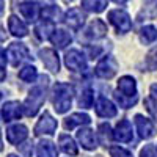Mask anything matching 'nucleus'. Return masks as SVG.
I'll return each instance as SVG.
<instances>
[{
  "label": "nucleus",
  "instance_id": "nucleus-19",
  "mask_svg": "<svg viewBox=\"0 0 157 157\" xmlns=\"http://www.w3.org/2000/svg\"><path fill=\"white\" fill-rule=\"evenodd\" d=\"M8 29L11 32L13 36H16V38H24V36H27L29 35V27H27V24H25L24 21H21L17 16L14 14H11L8 17Z\"/></svg>",
  "mask_w": 157,
  "mask_h": 157
},
{
  "label": "nucleus",
  "instance_id": "nucleus-7",
  "mask_svg": "<svg viewBox=\"0 0 157 157\" xmlns=\"http://www.w3.org/2000/svg\"><path fill=\"white\" fill-rule=\"evenodd\" d=\"M57 120L52 116L49 112H44L41 116H39L38 123L33 127V134L35 137H41V135H54L57 130Z\"/></svg>",
  "mask_w": 157,
  "mask_h": 157
},
{
  "label": "nucleus",
  "instance_id": "nucleus-9",
  "mask_svg": "<svg viewBox=\"0 0 157 157\" xmlns=\"http://www.w3.org/2000/svg\"><path fill=\"white\" fill-rule=\"evenodd\" d=\"M17 8H19V13L22 14V17L30 24L36 22L39 17H41L43 6L38 2H21L17 5Z\"/></svg>",
  "mask_w": 157,
  "mask_h": 157
},
{
  "label": "nucleus",
  "instance_id": "nucleus-29",
  "mask_svg": "<svg viewBox=\"0 0 157 157\" xmlns=\"http://www.w3.org/2000/svg\"><path fill=\"white\" fill-rule=\"evenodd\" d=\"M138 21L145 19H155L157 17V2H146L138 13Z\"/></svg>",
  "mask_w": 157,
  "mask_h": 157
},
{
  "label": "nucleus",
  "instance_id": "nucleus-4",
  "mask_svg": "<svg viewBox=\"0 0 157 157\" xmlns=\"http://www.w3.org/2000/svg\"><path fill=\"white\" fill-rule=\"evenodd\" d=\"M64 64L66 68L72 72H80L85 74L88 71V63L85 58V54L77 49H69L66 54H64Z\"/></svg>",
  "mask_w": 157,
  "mask_h": 157
},
{
  "label": "nucleus",
  "instance_id": "nucleus-20",
  "mask_svg": "<svg viewBox=\"0 0 157 157\" xmlns=\"http://www.w3.org/2000/svg\"><path fill=\"white\" fill-rule=\"evenodd\" d=\"M55 24L50 21H41L39 24H36L35 27V35L39 41H47V39L52 38V35L55 33Z\"/></svg>",
  "mask_w": 157,
  "mask_h": 157
},
{
  "label": "nucleus",
  "instance_id": "nucleus-17",
  "mask_svg": "<svg viewBox=\"0 0 157 157\" xmlns=\"http://www.w3.org/2000/svg\"><path fill=\"white\" fill-rule=\"evenodd\" d=\"M118 93L126 96V98H138V93H137V82L132 75H123L120 77L118 80Z\"/></svg>",
  "mask_w": 157,
  "mask_h": 157
},
{
  "label": "nucleus",
  "instance_id": "nucleus-27",
  "mask_svg": "<svg viewBox=\"0 0 157 157\" xmlns=\"http://www.w3.org/2000/svg\"><path fill=\"white\" fill-rule=\"evenodd\" d=\"M77 104L80 109H91L94 104V94H93V90L91 86H85L80 94H78V99H77Z\"/></svg>",
  "mask_w": 157,
  "mask_h": 157
},
{
  "label": "nucleus",
  "instance_id": "nucleus-41",
  "mask_svg": "<svg viewBox=\"0 0 157 157\" xmlns=\"http://www.w3.org/2000/svg\"><path fill=\"white\" fill-rule=\"evenodd\" d=\"M6 157H19V155H16V154H8Z\"/></svg>",
  "mask_w": 157,
  "mask_h": 157
},
{
  "label": "nucleus",
  "instance_id": "nucleus-32",
  "mask_svg": "<svg viewBox=\"0 0 157 157\" xmlns=\"http://www.w3.org/2000/svg\"><path fill=\"white\" fill-rule=\"evenodd\" d=\"M19 78L22 82H27V83H32L38 78V72H36V68L32 66V64H27L24 66L21 71H19Z\"/></svg>",
  "mask_w": 157,
  "mask_h": 157
},
{
  "label": "nucleus",
  "instance_id": "nucleus-37",
  "mask_svg": "<svg viewBox=\"0 0 157 157\" xmlns=\"http://www.w3.org/2000/svg\"><path fill=\"white\" fill-rule=\"evenodd\" d=\"M140 157H157V151L154 145H145V148H141Z\"/></svg>",
  "mask_w": 157,
  "mask_h": 157
},
{
  "label": "nucleus",
  "instance_id": "nucleus-15",
  "mask_svg": "<svg viewBox=\"0 0 157 157\" xmlns=\"http://www.w3.org/2000/svg\"><path fill=\"white\" fill-rule=\"evenodd\" d=\"M85 14L82 13L80 8H69L66 11V14L63 16V22L68 25L69 29H72L74 32H78L82 27H83V24H85Z\"/></svg>",
  "mask_w": 157,
  "mask_h": 157
},
{
  "label": "nucleus",
  "instance_id": "nucleus-1",
  "mask_svg": "<svg viewBox=\"0 0 157 157\" xmlns=\"http://www.w3.org/2000/svg\"><path fill=\"white\" fill-rule=\"evenodd\" d=\"M47 86H49V77L44 75V74L39 75L38 82H35V85L29 91V96L24 101V113H25V116L33 118L39 112V109L43 107V104L46 101Z\"/></svg>",
  "mask_w": 157,
  "mask_h": 157
},
{
  "label": "nucleus",
  "instance_id": "nucleus-21",
  "mask_svg": "<svg viewBox=\"0 0 157 157\" xmlns=\"http://www.w3.org/2000/svg\"><path fill=\"white\" fill-rule=\"evenodd\" d=\"M50 41H52V44H54L57 49H66V47L72 43V36H71V33H69L68 30L57 29L55 33L52 35Z\"/></svg>",
  "mask_w": 157,
  "mask_h": 157
},
{
  "label": "nucleus",
  "instance_id": "nucleus-30",
  "mask_svg": "<svg viewBox=\"0 0 157 157\" xmlns=\"http://www.w3.org/2000/svg\"><path fill=\"white\" fill-rule=\"evenodd\" d=\"M140 68H141L140 71H155L157 69V47H154L148 52V55Z\"/></svg>",
  "mask_w": 157,
  "mask_h": 157
},
{
  "label": "nucleus",
  "instance_id": "nucleus-12",
  "mask_svg": "<svg viewBox=\"0 0 157 157\" xmlns=\"http://www.w3.org/2000/svg\"><path fill=\"white\" fill-rule=\"evenodd\" d=\"M134 121H135L137 132H138L140 138L149 140L151 137L155 135V126H154V123L149 120V118H146V116H143V115L138 113V115H135Z\"/></svg>",
  "mask_w": 157,
  "mask_h": 157
},
{
  "label": "nucleus",
  "instance_id": "nucleus-38",
  "mask_svg": "<svg viewBox=\"0 0 157 157\" xmlns=\"http://www.w3.org/2000/svg\"><path fill=\"white\" fill-rule=\"evenodd\" d=\"M86 52H88V57L90 58H96L102 52V47L101 46H86Z\"/></svg>",
  "mask_w": 157,
  "mask_h": 157
},
{
  "label": "nucleus",
  "instance_id": "nucleus-22",
  "mask_svg": "<svg viewBox=\"0 0 157 157\" xmlns=\"http://www.w3.org/2000/svg\"><path fill=\"white\" fill-rule=\"evenodd\" d=\"M90 123H91L90 115H86V113H72L68 118H64L63 126H64V129H69L71 130V129H74L77 126H86Z\"/></svg>",
  "mask_w": 157,
  "mask_h": 157
},
{
  "label": "nucleus",
  "instance_id": "nucleus-3",
  "mask_svg": "<svg viewBox=\"0 0 157 157\" xmlns=\"http://www.w3.org/2000/svg\"><path fill=\"white\" fill-rule=\"evenodd\" d=\"M107 19L115 27L116 33H120V35H126L127 32L132 30V19H130L129 13L124 10H120V8L110 10L107 14Z\"/></svg>",
  "mask_w": 157,
  "mask_h": 157
},
{
  "label": "nucleus",
  "instance_id": "nucleus-6",
  "mask_svg": "<svg viewBox=\"0 0 157 157\" xmlns=\"http://www.w3.org/2000/svg\"><path fill=\"white\" fill-rule=\"evenodd\" d=\"M116 72H118V61L113 55H105L104 58H101L94 68L96 77L104 78V80H110L112 77H115Z\"/></svg>",
  "mask_w": 157,
  "mask_h": 157
},
{
  "label": "nucleus",
  "instance_id": "nucleus-36",
  "mask_svg": "<svg viewBox=\"0 0 157 157\" xmlns=\"http://www.w3.org/2000/svg\"><path fill=\"white\" fill-rule=\"evenodd\" d=\"M17 151L24 157H32L33 155V143L32 141H24L22 145L17 146Z\"/></svg>",
  "mask_w": 157,
  "mask_h": 157
},
{
  "label": "nucleus",
  "instance_id": "nucleus-26",
  "mask_svg": "<svg viewBox=\"0 0 157 157\" xmlns=\"http://www.w3.org/2000/svg\"><path fill=\"white\" fill-rule=\"evenodd\" d=\"M41 19L43 21H50V22H57L61 19V10L54 5V3H50V5H44L43 6V11H41Z\"/></svg>",
  "mask_w": 157,
  "mask_h": 157
},
{
  "label": "nucleus",
  "instance_id": "nucleus-28",
  "mask_svg": "<svg viewBox=\"0 0 157 157\" xmlns=\"http://www.w3.org/2000/svg\"><path fill=\"white\" fill-rule=\"evenodd\" d=\"M98 138L101 141V145H104V146L110 145V141L113 140V130H112L109 123L99 124V127H98Z\"/></svg>",
  "mask_w": 157,
  "mask_h": 157
},
{
  "label": "nucleus",
  "instance_id": "nucleus-40",
  "mask_svg": "<svg viewBox=\"0 0 157 157\" xmlns=\"http://www.w3.org/2000/svg\"><path fill=\"white\" fill-rule=\"evenodd\" d=\"M151 94H152L154 99H157V83L151 85Z\"/></svg>",
  "mask_w": 157,
  "mask_h": 157
},
{
  "label": "nucleus",
  "instance_id": "nucleus-16",
  "mask_svg": "<svg viewBox=\"0 0 157 157\" xmlns=\"http://www.w3.org/2000/svg\"><path fill=\"white\" fill-rule=\"evenodd\" d=\"M77 140L82 145L83 149L86 151H94L98 148V138L93 129L90 127H82L77 130Z\"/></svg>",
  "mask_w": 157,
  "mask_h": 157
},
{
  "label": "nucleus",
  "instance_id": "nucleus-5",
  "mask_svg": "<svg viewBox=\"0 0 157 157\" xmlns=\"http://www.w3.org/2000/svg\"><path fill=\"white\" fill-rule=\"evenodd\" d=\"M5 50H6V57H8L10 64L14 68H17L19 64H22L24 61H29L32 58L29 47L22 43H11Z\"/></svg>",
  "mask_w": 157,
  "mask_h": 157
},
{
  "label": "nucleus",
  "instance_id": "nucleus-14",
  "mask_svg": "<svg viewBox=\"0 0 157 157\" xmlns=\"http://www.w3.org/2000/svg\"><path fill=\"white\" fill-rule=\"evenodd\" d=\"M113 140L120 143H130L134 140V132H132V124L129 120H120L113 129Z\"/></svg>",
  "mask_w": 157,
  "mask_h": 157
},
{
  "label": "nucleus",
  "instance_id": "nucleus-11",
  "mask_svg": "<svg viewBox=\"0 0 157 157\" xmlns=\"http://www.w3.org/2000/svg\"><path fill=\"white\" fill-rule=\"evenodd\" d=\"M6 140L8 143H11V145H22V143L27 140L29 137V129L27 126H24V124H13L10 127H6Z\"/></svg>",
  "mask_w": 157,
  "mask_h": 157
},
{
  "label": "nucleus",
  "instance_id": "nucleus-25",
  "mask_svg": "<svg viewBox=\"0 0 157 157\" xmlns=\"http://www.w3.org/2000/svg\"><path fill=\"white\" fill-rule=\"evenodd\" d=\"M138 38L141 44H152L154 41H157V29L154 25H145V27H141L140 32H138Z\"/></svg>",
  "mask_w": 157,
  "mask_h": 157
},
{
  "label": "nucleus",
  "instance_id": "nucleus-18",
  "mask_svg": "<svg viewBox=\"0 0 157 157\" xmlns=\"http://www.w3.org/2000/svg\"><path fill=\"white\" fill-rule=\"evenodd\" d=\"M94 110H96L98 116H101V118H113V116H116V113H118L116 105H115L112 101H109L105 96H99V98L96 99Z\"/></svg>",
  "mask_w": 157,
  "mask_h": 157
},
{
  "label": "nucleus",
  "instance_id": "nucleus-24",
  "mask_svg": "<svg viewBox=\"0 0 157 157\" xmlns=\"http://www.w3.org/2000/svg\"><path fill=\"white\" fill-rule=\"evenodd\" d=\"M36 155L38 157H58L57 146L50 140H41L36 145Z\"/></svg>",
  "mask_w": 157,
  "mask_h": 157
},
{
  "label": "nucleus",
  "instance_id": "nucleus-10",
  "mask_svg": "<svg viewBox=\"0 0 157 157\" xmlns=\"http://www.w3.org/2000/svg\"><path fill=\"white\" fill-rule=\"evenodd\" d=\"M39 58H41L43 64L50 72L57 74L60 71V57H58L55 49H50V47L41 49V50H39Z\"/></svg>",
  "mask_w": 157,
  "mask_h": 157
},
{
  "label": "nucleus",
  "instance_id": "nucleus-34",
  "mask_svg": "<svg viewBox=\"0 0 157 157\" xmlns=\"http://www.w3.org/2000/svg\"><path fill=\"white\" fill-rule=\"evenodd\" d=\"M110 157H134L132 152L123 146H109Z\"/></svg>",
  "mask_w": 157,
  "mask_h": 157
},
{
  "label": "nucleus",
  "instance_id": "nucleus-31",
  "mask_svg": "<svg viewBox=\"0 0 157 157\" xmlns=\"http://www.w3.org/2000/svg\"><path fill=\"white\" fill-rule=\"evenodd\" d=\"M80 6L83 10L90 11V13H101V11H104L109 6V3L102 2V0H94V2H93V0H83V2L80 3Z\"/></svg>",
  "mask_w": 157,
  "mask_h": 157
},
{
  "label": "nucleus",
  "instance_id": "nucleus-35",
  "mask_svg": "<svg viewBox=\"0 0 157 157\" xmlns=\"http://www.w3.org/2000/svg\"><path fill=\"white\" fill-rule=\"evenodd\" d=\"M145 107L149 112V115L157 121V99H154L152 96H148L145 99Z\"/></svg>",
  "mask_w": 157,
  "mask_h": 157
},
{
  "label": "nucleus",
  "instance_id": "nucleus-2",
  "mask_svg": "<svg viewBox=\"0 0 157 157\" xmlns=\"http://www.w3.org/2000/svg\"><path fill=\"white\" fill-rule=\"evenodd\" d=\"M72 96H74V90L69 83L57 82L54 85V88H52V104H54V110L60 115L66 113L71 109Z\"/></svg>",
  "mask_w": 157,
  "mask_h": 157
},
{
  "label": "nucleus",
  "instance_id": "nucleus-39",
  "mask_svg": "<svg viewBox=\"0 0 157 157\" xmlns=\"http://www.w3.org/2000/svg\"><path fill=\"white\" fill-rule=\"evenodd\" d=\"M6 50L2 49V82L5 80V74H6V69H5V63H6Z\"/></svg>",
  "mask_w": 157,
  "mask_h": 157
},
{
  "label": "nucleus",
  "instance_id": "nucleus-33",
  "mask_svg": "<svg viewBox=\"0 0 157 157\" xmlns=\"http://www.w3.org/2000/svg\"><path fill=\"white\" fill-rule=\"evenodd\" d=\"M113 98H115V101L118 102V105H120L121 109H130V107H134L135 104H137V101H138V98H126V96H123V94H120L118 91H115L113 93Z\"/></svg>",
  "mask_w": 157,
  "mask_h": 157
},
{
  "label": "nucleus",
  "instance_id": "nucleus-8",
  "mask_svg": "<svg viewBox=\"0 0 157 157\" xmlns=\"http://www.w3.org/2000/svg\"><path fill=\"white\" fill-rule=\"evenodd\" d=\"M107 24L104 22L102 19H94V21H91L88 24V27L83 30V35L82 38L85 39V41H96V39H102V38H105L107 36ZM80 38V39H82Z\"/></svg>",
  "mask_w": 157,
  "mask_h": 157
},
{
  "label": "nucleus",
  "instance_id": "nucleus-13",
  "mask_svg": "<svg viewBox=\"0 0 157 157\" xmlns=\"http://www.w3.org/2000/svg\"><path fill=\"white\" fill-rule=\"evenodd\" d=\"M22 110L24 105L19 101H8L2 105V120L3 123H11V121H16L22 116Z\"/></svg>",
  "mask_w": 157,
  "mask_h": 157
},
{
  "label": "nucleus",
  "instance_id": "nucleus-23",
  "mask_svg": "<svg viewBox=\"0 0 157 157\" xmlns=\"http://www.w3.org/2000/svg\"><path fill=\"white\" fill-rule=\"evenodd\" d=\"M58 145H60V149L64 152V154H68V155H72L75 157L78 154V148L75 145V141L72 137H69L68 134H61L58 137Z\"/></svg>",
  "mask_w": 157,
  "mask_h": 157
}]
</instances>
